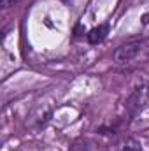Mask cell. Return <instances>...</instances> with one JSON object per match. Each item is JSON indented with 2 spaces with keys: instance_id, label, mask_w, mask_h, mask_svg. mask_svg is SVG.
Listing matches in <instances>:
<instances>
[{
  "instance_id": "cell-1",
  "label": "cell",
  "mask_w": 149,
  "mask_h": 151,
  "mask_svg": "<svg viewBox=\"0 0 149 151\" xmlns=\"http://www.w3.org/2000/svg\"><path fill=\"white\" fill-rule=\"evenodd\" d=\"M149 40H128L121 46L116 47V51L112 53V60L116 65H128L133 60H137L142 51L146 49Z\"/></svg>"
},
{
  "instance_id": "cell-2",
  "label": "cell",
  "mask_w": 149,
  "mask_h": 151,
  "mask_svg": "<svg viewBox=\"0 0 149 151\" xmlns=\"http://www.w3.org/2000/svg\"><path fill=\"white\" fill-rule=\"evenodd\" d=\"M148 100H149V86L140 84L128 95V99L125 102V109H126L128 114H135L148 104Z\"/></svg>"
},
{
  "instance_id": "cell-3",
  "label": "cell",
  "mask_w": 149,
  "mask_h": 151,
  "mask_svg": "<svg viewBox=\"0 0 149 151\" xmlns=\"http://www.w3.org/2000/svg\"><path fill=\"white\" fill-rule=\"evenodd\" d=\"M107 34H109V25L104 23V25H98V27L91 28L86 37H88V42L90 44H100L104 39L107 37Z\"/></svg>"
},
{
  "instance_id": "cell-4",
  "label": "cell",
  "mask_w": 149,
  "mask_h": 151,
  "mask_svg": "<svg viewBox=\"0 0 149 151\" xmlns=\"http://www.w3.org/2000/svg\"><path fill=\"white\" fill-rule=\"evenodd\" d=\"M121 151H142V150H140V146H139L137 142L130 141V142H126V144L121 148Z\"/></svg>"
},
{
  "instance_id": "cell-5",
  "label": "cell",
  "mask_w": 149,
  "mask_h": 151,
  "mask_svg": "<svg viewBox=\"0 0 149 151\" xmlns=\"http://www.w3.org/2000/svg\"><path fill=\"white\" fill-rule=\"evenodd\" d=\"M16 2H19V0H2V7H11V5H14Z\"/></svg>"
},
{
  "instance_id": "cell-6",
  "label": "cell",
  "mask_w": 149,
  "mask_h": 151,
  "mask_svg": "<svg viewBox=\"0 0 149 151\" xmlns=\"http://www.w3.org/2000/svg\"><path fill=\"white\" fill-rule=\"evenodd\" d=\"M142 23H149V14H144V19H142Z\"/></svg>"
},
{
  "instance_id": "cell-7",
  "label": "cell",
  "mask_w": 149,
  "mask_h": 151,
  "mask_svg": "<svg viewBox=\"0 0 149 151\" xmlns=\"http://www.w3.org/2000/svg\"><path fill=\"white\" fill-rule=\"evenodd\" d=\"M62 2H69V0H62Z\"/></svg>"
}]
</instances>
